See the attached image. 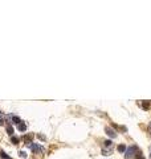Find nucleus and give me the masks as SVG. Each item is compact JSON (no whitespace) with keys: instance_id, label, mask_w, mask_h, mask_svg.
<instances>
[{"instance_id":"12","label":"nucleus","mask_w":151,"mask_h":159,"mask_svg":"<svg viewBox=\"0 0 151 159\" xmlns=\"http://www.w3.org/2000/svg\"><path fill=\"white\" fill-rule=\"evenodd\" d=\"M137 159H144V158H143L140 154H138V155H137Z\"/></svg>"},{"instance_id":"10","label":"nucleus","mask_w":151,"mask_h":159,"mask_svg":"<svg viewBox=\"0 0 151 159\" xmlns=\"http://www.w3.org/2000/svg\"><path fill=\"white\" fill-rule=\"evenodd\" d=\"M19 154H20V157H21V158H27V152H25V151H20Z\"/></svg>"},{"instance_id":"5","label":"nucleus","mask_w":151,"mask_h":159,"mask_svg":"<svg viewBox=\"0 0 151 159\" xmlns=\"http://www.w3.org/2000/svg\"><path fill=\"white\" fill-rule=\"evenodd\" d=\"M7 131H8L9 135H12L13 134V127H12V126H7Z\"/></svg>"},{"instance_id":"8","label":"nucleus","mask_w":151,"mask_h":159,"mask_svg":"<svg viewBox=\"0 0 151 159\" xmlns=\"http://www.w3.org/2000/svg\"><path fill=\"white\" fill-rule=\"evenodd\" d=\"M103 143H105V146H106V147H110V146H111V141H110V139H107V141H105Z\"/></svg>"},{"instance_id":"3","label":"nucleus","mask_w":151,"mask_h":159,"mask_svg":"<svg viewBox=\"0 0 151 159\" xmlns=\"http://www.w3.org/2000/svg\"><path fill=\"white\" fill-rule=\"evenodd\" d=\"M17 130L19 131H25V130H27V125H25V123H19V125H17Z\"/></svg>"},{"instance_id":"7","label":"nucleus","mask_w":151,"mask_h":159,"mask_svg":"<svg viewBox=\"0 0 151 159\" xmlns=\"http://www.w3.org/2000/svg\"><path fill=\"white\" fill-rule=\"evenodd\" d=\"M12 121H13L15 123H17V125H19V123H21V122H20V119H19L17 117H12Z\"/></svg>"},{"instance_id":"9","label":"nucleus","mask_w":151,"mask_h":159,"mask_svg":"<svg viewBox=\"0 0 151 159\" xmlns=\"http://www.w3.org/2000/svg\"><path fill=\"white\" fill-rule=\"evenodd\" d=\"M0 154H1V158H3V159H11V158H9L8 155H7V154H5V152H3V151H1Z\"/></svg>"},{"instance_id":"2","label":"nucleus","mask_w":151,"mask_h":159,"mask_svg":"<svg viewBox=\"0 0 151 159\" xmlns=\"http://www.w3.org/2000/svg\"><path fill=\"white\" fill-rule=\"evenodd\" d=\"M106 133H107V135H109V137H111V138H115V137H117L115 131H114V130H111L110 127H107V129H106Z\"/></svg>"},{"instance_id":"1","label":"nucleus","mask_w":151,"mask_h":159,"mask_svg":"<svg viewBox=\"0 0 151 159\" xmlns=\"http://www.w3.org/2000/svg\"><path fill=\"white\" fill-rule=\"evenodd\" d=\"M133 154H134V147H130V148H127L126 152H125V157H126L127 159L133 157Z\"/></svg>"},{"instance_id":"11","label":"nucleus","mask_w":151,"mask_h":159,"mask_svg":"<svg viewBox=\"0 0 151 159\" xmlns=\"http://www.w3.org/2000/svg\"><path fill=\"white\" fill-rule=\"evenodd\" d=\"M3 123H4V118H3V117H0V126H1Z\"/></svg>"},{"instance_id":"6","label":"nucleus","mask_w":151,"mask_h":159,"mask_svg":"<svg viewBox=\"0 0 151 159\" xmlns=\"http://www.w3.org/2000/svg\"><path fill=\"white\" fill-rule=\"evenodd\" d=\"M11 141H12V143H15V145H17V143H19V138H16V137H12V138H11Z\"/></svg>"},{"instance_id":"4","label":"nucleus","mask_w":151,"mask_h":159,"mask_svg":"<svg viewBox=\"0 0 151 159\" xmlns=\"http://www.w3.org/2000/svg\"><path fill=\"white\" fill-rule=\"evenodd\" d=\"M117 150L119 152H125V151H126V146H125V145H118Z\"/></svg>"}]
</instances>
